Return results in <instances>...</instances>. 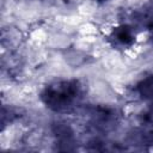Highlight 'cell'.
<instances>
[{"instance_id": "3957f363", "label": "cell", "mask_w": 153, "mask_h": 153, "mask_svg": "<svg viewBox=\"0 0 153 153\" xmlns=\"http://www.w3.org/2000/svg\"><path fill=\"white\" fill-rule=\"evenodd\" d=\"M102 1H104V0H102ZM105 1H106V0H105Z\"/></svg>"}, {"instance_id": "7a4b0ae2", "label": "cell", "mask_w": 153, "mask_h": 153, "mask_svg": "<svg viewBox=\"0 0 153 153\" xmlns=\"http://www.w3.org/2000/svg\"><path fill=\"white\" fill-rule=\"evenodd\" d=\"M114 38H115V41H116V43L117 44H121V45H129V44H131V42H133V39H134V36H133V33H131V31H130V29L129 27H120L118 30H116L115 31V33H114Z\"/></svg>"}, {"instance_id": "6da1fadb", "label": "cell", "mask_w": 153, "mask_h": 153, "mask_svg": "<svg viewBox=\"0 0 153 153\" xmlns=\"http://www.w3.org/2000/svg\"><path fill=\"white\" fill-rule=\"evenodd\" d=\"M79 94V85L76 81H62L49 86L44 94V102L54 110H66L75 102Z\"/></svg>"}]
</instances>
